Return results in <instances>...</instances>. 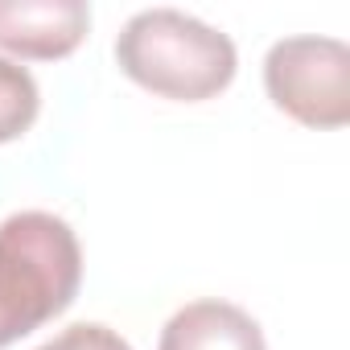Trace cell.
Returning <instances> with one entry per match:
<instances>
[{
    "label": "cell",
    "mask_w": 350,
    "mask_h": 350,
    "mask_svg": "<svg viewBox=\"0 0 350 350\" xmlns=\"http://www.w3.org/2000/svg\"><path fill=\"white\" fill-rule=\"evenodd\" d=\"M83 284V247L66 219L17 211L0 223V350L58 317Z\"/></svg>",
    "instance_id": "1"
},
{
    "label": "cell",
    "mask_w": 350,
    "mask_h": 350,
    "mask_svg": "<svg viewBox=\"0 0 350 350\" xmlns=\"http://www.w3.org/2000/svg\"><path fill=\"white\" fill-rule=\"evenodd\" d=\"M116 62L132 83L161 99L202 103L231 87L239 54L223 29L182 9H144L120 29Z\"/></svg>",
    "instance_id": "2"
},
{
    "label": "cell",
    "mask_w": 350,
    "mask_h": 350,
    "mask_svg": "<svg viewBox=\"0 0 350 350\" xmlns=\"http://www.w3.org/2000/svg\"><path fill=\"white\" fill-rule=\"evenodd\" d=\"M268 99L305 128L350 120V50L338 38H280L264 58Z\"/></svg>",
    "instance_id": "3"
},
{
    "label": "cell",
    "mask_w": 350,
    "mask_h": 350,
    "mask_svg": "<svg viewBox=\"0 0 350 350\" xmlns=\"http://www.w3.org/2000/svg\"><path fill=\"white\" fill-rule=\"evenodd\" d=\"M91 9L83 0H0V50L17 58H66L83 46Z\"/></svg>",
    "instance_id": "4"
},
{
    "label": "cell",
    "mask_w": 350,
    "mask_h": 350,
    "mask_svg": "<svg viewBox=\"0 0 350 350\" xmlns=\"http://www.w3.org/2000/svg\"><path fill=\"white\" fill-rule=\"evenodd\" d=\"M157 350H268V346L256 317L243 313L239 305L190 301L165 321Z\"/></svg>",
    "instance_id": "5"
},
{
    "label": "cell",
    "mask_w": 350,
    "mask_h": 350,
    "mask_svg": "<svg viewBox=\"0 0 350 350\" xmlns=\"http://www.w3.org/2000/svg\"><path fill=\"white\" fill-rule=\"evenodd\" d=\"M38 107H42V95L33 75L9 58H0V144L25 136L38 120Z\"/></svg>",
    "instance_id": "6"
},
{
    "label": "cell",
    "mask_w": 350,
    "mask_h": 350,
    "mask_svg": "<svg viewBox=\"0 0 350 350\" xmlns=\"http://www.w3.org/2000/svg\"><path fill=\"white\" fill-rule=\"evenodd\" d=\"M38 350H132V346L99 321H79V325H66L62 334H54L50 342H42Z\"/></svg>",
    "instance_id": "7"
}]
</instances>
